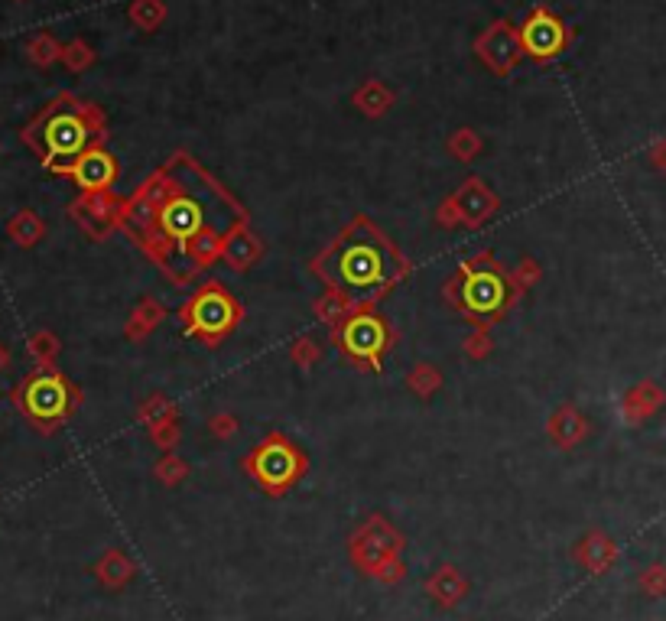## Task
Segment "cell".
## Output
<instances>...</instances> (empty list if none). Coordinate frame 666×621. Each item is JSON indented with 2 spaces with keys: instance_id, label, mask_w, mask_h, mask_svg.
<instances>
[{
  "instance_id": "cell-1",
  "label": "cell",
  "mask_w": 666,
  "mask_h": 621,
  "mask_svg": "<svg viewBox=\"0 0 666 621\" xmlns=\"http://www.w3.org/2000/svg\"><path fill=\"white\" fill-rule=\"evenodd\" d=\"M98 134L95 111L85 108L72 95H59L52 105L23 127V144L30 147L49 170L75 163Z\"/></svg>"
},
{
  "instance_id": "cell-4",
  "label": "cell",
  "mask_w": 666,
  "mask_h": 621,
  "mask_svg": "<svg viewBox=\"0 0 666 621\" xmlns=\"http://www.w3.org/2000/svg\"><path fill=\"white\" fill-rule=\"evenodd\" d=\"M208 228H212L208 205L199 196H192V192H173L156 212V231L173 244H189L202 238V231Z\"/></svg>"
},
{
  "instance_id": "cell-13",
  "label": "cell",
  "mask_w": 666,
  "mask_h": 621,
  "mask_svg": "<svg viewBox=\"0 0 666 621\" xmlns=\"http://www.w3.org/2000/svg\"><path fill=\"white\" fill-rule=\"evenodd\" d=\"M30 352H33L36 358L49 361V355H52V335H46V332L33 335V339H30Z\"/></svg>"
},
{
  "instance_id": "cell-11",
  "label": "cell",
  "mask_w": 666,
  "mask_h": 621,
  "mask_svg": "<svg viewBox=\"0 0 666 621\" xmlns=\"http://www.w3.org/2000/svg\"><path fill=\"white\" fill-rule=\"evenodd\" d=\"M7 231H10V238L17 241V244L30 248V244H36L39 238H43V222H39L33 212H20V215L10 218Z\"/></svg>"
},
{
  "instance_id": "cell-2",
  "label": "cell",
  "mask_w": 666,
  "mask_h": 621,
  "mask_svg": "<svg viewBox=\"0 0 666 621\" xmlns=\"http://www.w3.org/2000/svg\"><path fill=\"white\" fill-rule=\"evenodd\" d=\"M397 274V257L381 235L358 225L325 257V277L351 296H374Z\"/></svg>"
},
{
  "instance_id": "cell-14",
  "label": "cell",
  "mask_w": 666,
  "mask_h": 621,
  "mask_svg": "<svg viewBox=\"0 0 666 621\" xmlns=\"http://www.w3.org/2000/svg\"><path fill=\"white\" fill-rule=\"evenodd\" d=\"M7 365H10V352H7L4 345H0V371H4Z\"/></svg>"
},
{
  "instance_id": "cell-5",
  "label": "cell",
  "mask_w": 666,
  "mask_h": 621,
  "mask_svg": "<svg viewBox=\"0 0 666 621\" xmlns=\"http://www.w3.org/2000/svg\"><path fill=\"white\" fill-rule=\"evenodd\" d=\"M59 173H69L78 186H82L85 192H101V189H108L111 183H114V176H117V163H114V157L108 150H101V147H91V150H85L82 157H78L75 163H69V166H62Z\"/></svg>"
},
{
  "instance_id": "cell-3",
  "label": "cell",
  "mask_w": 666,
  "mask_h": 621,
  "mask_svg": "<svg viewBox=\"0 0 666 621\" xmlns=\"http://www.w3.org/2000/svg\"><path fill=\"white\" fill-rule=\"evenodd\" d=\"M13 400H17L23 417L30 420L36 430L49 433L72 413L75 391L59 371L39 368L36 374H30V378L17 387V391H13Z\"/></svg>"
},
{
  "instance_id": "cell-6",
  "label": "cell",
  "mask_w": 666,
  "mask_h": 621,
  "mask_svg": "<svg viewBox=\"0 0 666 621\" xmlns=\"http://www.w3.org/2000/svg\"><path fill=\"white\" fill-rule=\"evenodd\" d=\"M520 43H524V49L530 56L537 59H550L556 56L559 49H563L566 43V30L563 23H559L553 14H546V10H537L527 23L524 30H520Z\"/></svg>"
},
{
  "instance_id": "cell-9",
  "label": "cell",
  "mask_w": 666,
  "mask_h": 621,
  "mask_svg": "<svg viewBox=\"0 0 666 621\" xmlns=\"http://www.w3.org/2000/svg\"><path fill=\"white\" fill-rule=\"evenodd\" d=\"M345 348L355 358H377L387 345V332L381 326V319L374 316H355L342 332Z\"/></svg>"
},
{
  "instance_id": "cell-8",
  "label": "cell",
  "mask_w": 666,
  "mask_h": 621,
  "mask_svg": "<svg viewBox=\"0 0 666 621\" xmlns=\"http://www.w3.org/2000/svg\"><path fill=\"white\" fill-rule=\"evenodd\" d=\"M189 316H192V326L199 329V332H205V335H221V332L231 329L234 306H231V300H228L225 293L208 290V293H202L199 300L192 303Z\"/></svg>"
},
{
  "instance_id": "cell-10",
  "label": "cell",
  "mask_w": 666,
  "mask_h": 621,
  "mask_svg": "<svg viewBox=\"0 0 666 621\" xmlns=\"http://www.w3.org/2000/svg\"><path fill=\"white\" fill-rule=\"evenodd\" d=\"M254 472L264 478L267 485H283L296 475V452L286 443H267L257 452Z\"/></svg>"
},
{
  "instance_id": "cell-7",
  "label": "cell",
  "mask_w": 666,
  "mask_h": 621,
  "mask_svg": "<svg viewBox=\"0 0 666 621\" xmlns=\"http://www.w3.org/2000/svg\"><path fill=\"white\" fill-rule=\"evenodd\" d=\"M504 300H507V283L494 270H478V274L465 280V306L472 313L491 316L504 306Z\"/></svg>"
},
{
  "instance_id": "cell-12",
  "label": "cell",
  "mask_w": 666,
  "mask_h": 621,
  "mask_svg": "<svg viewBox=\"0 0 666 621\" xmlns=\"http://www.w3.org/2000/svg\"><path fill=\"white\" fill-rule=\"evenodd\" d=\"M30 56H33V62H39V66H46V62L56 56V46H52L46 36H43V40H33V43H30Z\"/></svg>"
}]
</instances>
